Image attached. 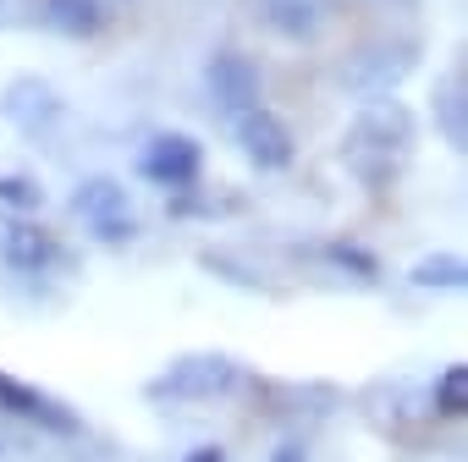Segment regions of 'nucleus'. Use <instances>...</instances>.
Returning a JSON list of instances; mask_svg holds the SVG:
<instances>
[{
  "instance_id": "nucleus-8",
  "label": "nucleus",
  "mask_w": 468,
  "mask_h": 462,
  "mask_svg": "<svg viewBox=\"0 0 468 462\" xmlns=\"http://www.w3.org/2000/svg\"><path fill=\"white\" fill-rule=\"evenodd\" d=\"M138 171H144L154 187L182 193V187H193V182H198L204 154H198V143H193L187 132H160V138H149V149L138 154Z\"/></svg>"
},
{
  "instance_id": "nucleus-1",
  "label": "nucleus",
  "mask_w": 468,
  "mask_h": 462,
  "mask_svg": "<svg viewBox=\"0 0 468 462\" xmlns=\"http://www.w3.org/2000/svg\"><path fill=\"white\" fill-rule=\"evenodd\" d=\"M408 149H413V116H408L397 100H369V105L358 110V121L347 127V138H342L347 171H353L364 187H375V193L402 171Z\"/></svg>"
},
{
  "instance_id": "nucleus-17",
  "label": "nucleus",
  "mask_w": 468,
  "mask_h": 462,
  "mask_svg": "<svg viewBox=\"0 0 468 462\" xmlns=\"http://www.w3.org/2000/svg\"><path fill=\"white\" fill-rule=\"evenodd\" d=\"M271 462H309V446H303V440H282V446L271 451Z\"/></svg>"
},
{
  "instance_id": "nucleus-7",
  "label": "nucleus",
  "mask_w": 468,
  "mask_h": 462,
  "mask_svg": "<svg viewBox=\"0 0 468 462\" xmlns=\"http://www.w3.org/2000/svg\"><path fill=\"white\" fill-rule=\"evenodd\" d=\"M408 72H413V45H369V50L347 56V67H342V83H347L353 94H369V100H380V94H391V89H397Z\"/></svg>"
},
{
  "instance_id": "nucleus-14",
  "label": "nucleus",
  "mask_w": 468,
  "mask_h": 462,
  "mask_svg": "<svg viewBox=\"0 0 468 462\" xmlns=\"http://www.w3.org/2000/svg\"><path fill=\"white\" fill-rule=\"evenodd\" d=\"M413 281H419V287H446V292H457V287L468 281V265H463L457 254H446V259H419V265H413Z\"/></svg>"
},
{
  "instance_id": "nucleus-4",
  "label": "nucleus",
  "mask_w": 468,
  "mask_h": 462,
  "mask_svg": "<svg viewBox=\"0 0 468 462\" xmlns=\"http://www.w3.org/2000/svg\"><path fill=\"white\" fill-rule=\"evenodd\" d=\"M0 265H12L23 276H45L67 265V248L56 243V231H45L28 215H0Z\"/></svg>"
},
{
  "instance_id": "nucleus-10",
  "label": "nucleus",
  "mask_w": 468,
  "mask_h": 462,
  "mask_svg": "<svg viewBox=\"0 0 468 462\" xmlns=\"http://www.w3.org/2000/svg\"><path fill=\"white\" fill-rule=\"evenodd\" d=\"M6 116L34 138V132H50L56 127V116H61V100L45 89V83H34V78H23V83H12L6 89Z\"/></svg>"
},
{
  "instance_id": "nucleus-15",
  "label": "nucleus",
  "mask_w": 468,
  "mask_h": 462,
  "mask_svg": "<svg viewBox=\"0 0 468 462\" xmlns=\"http://www.w3.org/2000/svg\"><path fill=\"white\" fill-rule=\"evenodd\" d=\"M0 204H6L12 215H28V209L45 204V187L28 182V176H0Z\"/></svg>"
},
{
  "instance_id": "nucleus-9",
  "label": "nucleus",
  "mask_w": 468,
  "mask_h": 462,
  "mask_svg": "<svg viewBox=\"0 0 468 462\" xmlns=\"http://www.w3.org/2000/svg\"><path fill=\"white\" fill-rule=\"evenodd\" d=\"M209 89H215V100H220L226 116H243V110L260 105V72L243 56H215L209 61Z\"/></svg>"
},
{
  "instance_id": "nucleus-2",
  "label": "nucleus",
  "mask_w": 468,
  "mask_h": 462,
  "mask_svg": "<svg viewBox=\"0 0 468 462\" xmlns=\"http://www.w3.org/2000/svg\"><path fill=\"white\" fill-rule=\"evenodd\" d=\"M238 385H243L238 358H226V352H182L144 385V396L149 402H215V396H231Z\"/></svg>"
},
{
  "instance_id": "nucleus-3",
  "label": "nucleus",
  "mask_w": 468,
  "mask_h": 462,
  "mask_svg": "<svg viewBox=\"0 0 468 462\" xmlns=\"http://www.w3.org/2000/svg\"><path fill=\"white\" fill-rule=\"evenodd\" d=\"M72 215L94 231L100 243H127L133 231H138V215H133V204H127V187L116 182V176H89V182H78V193H72Z\"/></svg>"
},
{
  "instance_id": "nucleus-11",
  "label": "nucleus",
  "mask_w": 468,
  "mask_h": 462,
  "mask_svg": "<svg viewBox=\"0 0 468 462\" xmlns=\"http://www.w3.org/2000/svg\"><path fill=\"white\" fill-rule=\"evenodd\" d=\"M435 132L463 149L468 143V100H463V72H452L441 89H435Z\"/></svg>"
},
{
  "instance_id": "nucleus-12",
  "label": "nucleus",
  "mask_w": 468,
  "mask_h": 462,
  "mask_svg": "<svg viewBox=\"0 0 468 462\" xmlns=\"http://www.w3.org/2000/svg\"><path fill=\"white\" fill-rule=\"evenodd\" d=\"M430 413H435V418H452V424L468 413V369H463V363H446V369L430 380Z\"/></svg>"
},
{
  "instance_id": "nucleus-18",
  "label": "nucleus",
  "mask_w": 468,
  "mask_h": 462,
  "mask_svg": "<svg viewBox=\"0 0 468 462\" xmlns=\"http://www.w3.org/2000/svg\"><path fill=\"white\" fill-rule=\"evenodd\" d=\"M182 462H226V446H193Z\"/></svg>"
},
{
  "instance_id": "nucleus-16",
  "label": "nucleus",
  "mask_w": 468,
  "mask_h": 462,
  "mask_svg": "<svg viewBox=\"0 0 468 462\" xmlns=\"http://www.w3.org/2000/svg\"><path fill=\"white\" fill-rule=\"evenodd\" d=\"M271 23H276L282 34H314V28H320V17H314V6H309V0H276Z\"/></svg>"
},
{
  "instance_id": "nucleus-13",
  "label": "nucleus",
  "mask_w": 468,
  "mask_h": 462,
  "mask_svg": "<svg viewBox=\"0 0 468 462\" xmlns=\"http://www.w3.org/2000/svg\"><path fill=\"white\" fill-rule=\"evenodd\" d=\"M45 23L61 34H94L105 28V12H100V0H45Z\"/></svg>"
},
{
  "instance_id": "nucleus-6",
  "label": "nucleus",
  "mask_w": 468,
  "mask_h": 462,
  "mask_svg": "<svg viewBox=\"0 0 468 462\" xmlns=\"http://www.w3.org/2000/svg\"><path fill=\"white\" fill-rule=\"evenodd\" d=\"M231 121H238V143H243V154H249L260 171H287V165H292L298 143H292V127H287L276 110L254 105V110H243V116H231Z\"/></svg>"
},
{
  "instance_id": "nucleus-5",
  "label": "nucleus",
  "mask_w": 468,
  "mask_h": 462,
  "mask_svg": "<svg viewBox=\"0 0 468 462\" xmlns=\"http://www.w3.org/2000/svg\"><path fill=\"white\" fill-rule=\"evenodd\" d=\"M0 413H12V418L34 424V429H45V435H78V429H83V418H78L61 396L28 385V380H17V374H0Z\"/></svg>"
}]
</instances>
